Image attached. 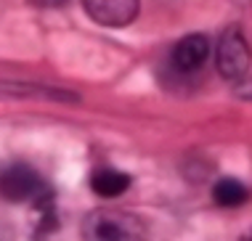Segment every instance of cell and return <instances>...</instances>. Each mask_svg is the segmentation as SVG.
Instances as JSON below:
<instances>
[{
  "label": "cell",
  "instance_id": "cell-7",
  "mask_svg": "<svg viewBox=\"0 0 252 241\" xmlns=\"http://www.w3.org/2000/svg\"><path fill=\"white\" fill-rule=\"evenodd\" d=\"M247 196H250V191L236 178H220L213 188V199L220 207H239L247 202Z\"/></svg>",
  "mask_w": 252,
  "mask_h": 241
},
{
  "label": "cell",
  "instance_id": "cell-6",
  "mask_svg": "<svg viewBox=\"0 0 252 241\" xmlns=\"http://www.w3.org/2000/svg\"><path fill=\"white\" fill-rule=\"evenodd\" d=\"M91 188L104 199H114L130 188V175H125L120 170H98L91 178Z\"/></svg>",
  "mask_w": 252,
  "mask_h": 241
},
{
  "label": "cell",
  "instance_id": "cell-5",
  "mask_svg": "<svg viewBox=\"0 0 252 241\" xmlns=\"http://www.w3.org/2000/svg\"><path fill=\"white\" fill-rule=\"evenodd\" d=\"M88 233L93 239H133L141 233V223L127 215H117V212H101L91 217Z\"/></svg>",
  "mask_w": 252,
  "mask_h": 241
},
{
  "label": "cell",
  "instance_id": "cell-1",
  "mask_svg": "<svg viewBox=\"0 0 252 241\" xmlns=\"http://www.w3.org/2000/svg\"><path fill=\"white\" fill-rule=\"evenodd\" d=\"M0 196L8 202H35L37 207L51 204V191L27 164H8L0 170Z\"/></svg>",
  "mask_w": 252,
  "mask_h": 241
},
{
  "label": "cell",
  "instance_id": "cell-2",
  "mask_svg": "<svg viewBox=\"0 0 252 241\" xmlns=\"http://www.w3.org/2000/svg\"><path fill=\"white\" fill-rule=\"evenodd\" d=\"M215 64H218L220 77L226 80H242L250 72L252 53H250L247 37L242 34L239 27H228L220 34V40L215 45Z\"/></svg>",
  "mask_w": 252,
  "mask_h": 241
},
{
  "label": "cell",
  "instance_id": "cell-3",
  "mask_svg": "<svg viewBox=\"0 0 252 241\" xmlns=\"http://www.w3.org/2000/svg\"><path fill=\"white\" fill-rule=\"evenodd\" d=\"M83 8L104 27H127L138 16V0H83Z\"/></svg>",
  "mask_w": 252,
  "mask_h": 241
},
{
  "label": "cell",
  "instance_id": "cell-4",
  "mask_svg": "<svg viewBox=\"0 0 252 241\" xmlns=\"http://www.w3.org/2000/svg\"><path fill=\"white\" fill-rule=\"evenodd\" d=\"M210 59V40L204 34H186L178 45L170 53V61H173L175 72L181 74H194L207 64Z\"/></svg>",
  "mask_w": 252,
  "mask_h": 241
}]
</instances>
